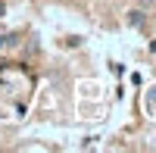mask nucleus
Masks as SVG:
<instances>
[{
  "mask_svg": "<svg viewBox=\"0 0 156 153\" xmlns=\"http://www.w3.org/2000/svg\"><path fill=\"white\" fill-rule=\"evenodd\" d=\"M128 25L140 28V25H144V12H140V9H131V12H128Z\"/></svg>",
  "mask_w": 156,
  "mask_h": 153,
  "instance_id": "1",
  "label": "nucleus"
},
{
  "mask_svg": "<svg viewBox=\"0 0 156 153\" xmlns=\"http://www.w3.org/2000/svg\"><path fill=\"white\" fill-rule=\"evenodd\" d=\"M147 109H150V112H156V84L147 91Z\"/></svg>",
  "mask_w": 156,
  "mask_h": 153,
  "instance_id": "2",
  "label": "nucleus"
},
{
  "mask_svg": "<svg viewBox=\"0 0 156 153\" xmlns=\"http://www.w3.org/2000/svg\"><path fill=\"white\" fill-rule=\"evenodd\" d=\"M6 41H9V37H3V34H0V50H3V47H6Z\"/></svg>",
  "mask_w": 156,
  "mask_h": 153,
  "instance_id": "3",
  "label": "nucleus"
},
{
  "mask_svg": "<svg viewBox=\"0 0 156 153\" xmlns=\"http://www.w3.org/2000/svg\"><path fill=\"white\" fill-rule=\"evenodd\" d=\"M3 12H6V6H3V3H0V19H3Z\"/></svg>",
  "mask_w": 156,
  "mask_h": 153,
  "instance_id": "4",
  "label": "nucleus"
},
{
  "mask_svg": "<svg viewBox=\"0 0 156 153\" xmlns=\"http://www.w3.org/2000/svg\"><path fill=\"white\" fill-rule=\"evenodd\" d=\"M150 50H153V53H156V41H153V44H150Z\"/></svg>",
  "mask_w": 156,
  "mask_h": 153,
  "instance_id": "5",
  "label": "nucleus"
}]
</instances>
